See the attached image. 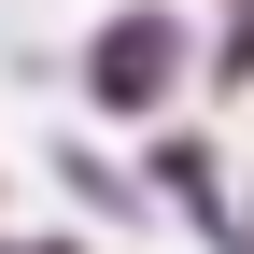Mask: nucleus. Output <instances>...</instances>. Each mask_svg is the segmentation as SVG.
Returning <instances> with one entry per match:
<instances>
[{
    "instance_id": "1",
    "label": "nucleus",
    "mask_w": 254,
    "mask_h": 254,
    "mask_svg": "<svg viewBox=\"0 0 254 254\" xmlns=\"http://www.w3.org/2000/svg\"><path fill=\"white\" fill-rule=\"evenodd\" d=\"M141 85H170V28H113V43H99V99H141Z\"/></svg>"
}]
</instances>
